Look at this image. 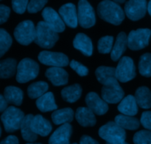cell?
<instances>
[{
  "instance_id": "1",
  "label": "cell",
  "mask_w": 151,
  "mask_h": 144,
  "mask_svg": "<svg viewBox=\"0 0 151 144\" xmlns=\"http://www.w3.org/2000/svg\"><path fill=\"white\" fill-rule=\"evenodd\" d=\"M99 16L106 22L119 25L125 19V12L119 4L113 1H103L97 6Z\"/></svg>"
},
{
  "instance_id": "2",
  "label": "cell",
  "mask_w": 151,
  "mask_h": 144,
  "mask_svg": "<svg viewBox=\"0 0 151 144\" xmlns=\"http://www.w3.org/2000/svg\"><path fill=\"white\" fill-rule=\"evenodd\" d=\"M58 38V33L50 27L45 22L41 21L37 24L34 41L39 47L45 49L52 48L54 47Z\"/></svg>"
},
{
  "instance_id": "3",
  "label": "cell",
  "mask_w": 151,
  "mask_h": 144,
  "mask_svg": "<svg viewBox=\"0 0 151 144\" xmlns=\"http://www.w3.org/2000/svg\"><path fill=\"white\" fill-rule=\"evenodd\" d=\"M24 117V114L21 109L13 106L7 107L1 116L5 131L11 133L19 130Z\"/></svg>"
},
{
  "instance_id": "4",
  "label": "cell",
  "mask_w": 151,
  "mask_h": 144,
  "mask_svg": "<svg viewBox=\"0 0 151 144\" xmlns=\"http://www.w3.org/2000/svg\"><path fill=\"white\" fill-rule=\"evenodd\" d=\"M39 72V66L32 59L26 58L21 61L17 66L16 81L20 84L35 79Z\"/></svg>"
},
{
  "instance_id": "5",
  "label": "cell",
  "mask_w": 151,
  "mask_h": 144,
  "mask_svg": "<svg viewBox=\"0 0 151 144\" xmlns=\"http://www.w3.org/2000/svg\"><path fill=\"white\" fill-rule=\"evenodd\" d=\"M98 133L101 138L106 140V143H109L124 142L126 138V132L125 130L121 128L113 121H109L100 127Z\"/></svg>"
},
{
  "instance_id": "6",
  "label": "cell",
  "mask_w": 151,
  "mask_h": 144,
  "mask_svg": "<svg viewBox=\"0 0 151 144\" xmlns=\"http://www.w3.org/2000/svg\"><path fill=\"white\" fill-rule=\"evenodd\" d=\"M35 30L33 22L25 20L20 22L14 30V36L16 41L22 45H29L35 40Z\"/></svg>"
},
{
  "instance_id": "7",
  "label": "cell",
  "mask_w": 151,
  "mask_h": 144,
  "mask_svg": "<svg viewBox=\"0 0 151 144\" xmlns=\"http://www.w3.org/2000/svg\"><path fill=\"white\" fill-rule=\"evenodd\" d=\"M151 30L147 28H140L131 30L128 36V47L132 50H139L149 44Z\"/></svg>"
},
{
  "instance_id": "8",
  "label": "cell",
  "mask_w": 151,
  "mask_h": 144,
  "mask_svg": "<svg viewBox=\"0 0 151 144\" xmlns=\"http://www.w3.org/2000/svg\"><path fill=\"white\" fill-rule=\"evenodd\" d=\"M136 75V67L133 59L128 56L122 57L116 68V79L120 82L125 83L134 79Z\"/></svg>"
},
{
  "instance_id": "9",
  "label": "cell",
  "mask_w": 151,
  "mask_h": 144,
  "mask_svg": "<svg viewBox=\"0 0 151 144\" xmlns=\"http://www.w3.org/2000/svg\"><path fill=\"white\" fill-rule=\"evenodd\" d=\"M78 23L82 27L90 28L95 25L96 17L94 8L88 1L81 0L78 2Z\"/></svg>"
},
{
  "instance_id": "10",
  "label": "cell",
  "mask_w": 151,
  "mask_h": 144,
  "mask_svg": "<svg viewBox=\"0 0 151 144\" xmlns=\"http://www.w3.org/2000/svg\"><path fill=\"white\" fill-rule=\"evenodd\" d=\"M38 59L41 64L52 67H63L69 64V58L62 53L44 50L38 54Z\"/></svg>"
},
{
  "instance_id": "11",
  "label": "cell",
  "mask_w": 151,
  "mask_h": 144,
  "mask_svg": "<svg viewBox=\"0 0 151 144\" xmlns=\"http://www.w3.org/2000/svg\"><path fill=\"white\" fill-rule=\"evenodd\" d=\"M123 90L116 79L109 84L103 85L102 88V98L109 103H117L123 99Z\"/></svg>"
},
{
  "instance_id": "12",
  "label": "cell",
  "mask_w": 151,
  "mask_h": 144,
  "mask_svg": "<svg viewBox=\"0 0 151 144\" xmlns=\"http://www.w3.org/2000/svg\"><path fill=\"white\" fill-rule=\"evenodd\" d=\"M147 1L145 0H131L125 4V13L128 19L138 21L145 16Z\"/></svg>"
},
{
  "instance_id": "13",
  "label": "cell",
  "mask_w": 151,
  "mask_h": 144,
  "mask_svg": "<svg viewBox=\"0 0 151 144\" xmlns=\"http://www.w3.org/2000/svg\"><path fill=\"white\" fill-rule=\"evenodd\" d=\"M44 22L56 33H62L65 30V24L60 16L52 7H46L42 11Z\"/></svg>"
},
{
  "instance_id": "14",
  "label": "cell",
  "mask_w": 151,
  "mask_h": 144,
  "mask_svg": "<svg viewBox=\"0 0 151 144\" xmlns=\"http://www.w3.org/2000/svg\"><path fill=\"white\" fill-rule=\"evenodd\" d=\"M86 103L88 109L97 115H103L109 110L108 103L94 92L88 93L86 97Z\"/></svg>"
},
{
  "instance_id": "15",
  "label": "cell",
  "mask_w": 151,
  "mask_h": 144,
  "mask_svg": "<svg viewBox=\"0 0 151 144\" xmlns=\"http://www.w3.org/2000/svg\"><path fill=\"white\" fill-rule=\"evenodd\" d=\"M59 14L68 26L72 28L77 27L78 24V12L75 4L66 3L62 5L59 9Z\"/></svg>"
},
{
  "instance_id": "16",
  "label": "cell",
  "mask_w": 151,
  "mask_h": 144,
  "mask_svg": "<svg viewBox=\"0 0 151 144\" xmlns=\"http://www.w3.org/2000/svg\"><path fill=\"white\" fill-rule=\"evenodd\" d=\"M72 132V127L70 124H63L50 136L49 144H69Z\"/></svg>"
},
{
  "instance_id": "17",
  "label": "cell",
  "mask_w": 151,
  "mask_h": 144,
  "mask_svg": "<svg viewBox=\"0 0 151 144\" xmlns=\"http://www.w3.org/2000/svg\"><path fill=\"white\" fill-rule=\"evenodd\" d=\"M31 128L37 135H39L42 137L48 135L52 130L51 123L41 115H37L33 117L31 123Z\"/></svg>"
},
{
  "instance_id": "18",
  "label": "cell",
  "mask_w": 151,
  "mask_h": 144,
  "mask_svg": "<svg viewBox=\"0 0 151 144\" xmlns=\"http://www.w3.org/2000/svg\"><path fill=\"white\" fill-rule=\"evenodd\" d=\"M45 76L54 86H63L68 83L69 75L62 67H50L45 72Z\"/></svg>"
},
{
  "instance_id": "19",
  "label": "cell",
  "mask_w": 151,
  "mask_h": 144,
  "mask_svg": "<svg viewBox=\"0 0 151 144\" xmlns=\"http://www.w3.org/2000/svg\"><path fill=\"white\" fill-rule=\"evenodd\" d=\"M73 46L86 56H91L93 53V44L91 38L86 34L80 33L76 35L73 41Z\"/></svg>"
},
{
  "instance_id": "20",
  "label": "cell",
  "mask_w": 151,
  "mask_h": 144,
  "mask_svg": "<svg viewBox=\"0 0 151 144\" xmlns=\"http://www.w3.org/2000/svg\"><path fill=\"white\" fill-rule=\"evenodd\" d=\"M77 121L82 127H94L97 123L94 113L88 107L78 108L75 113Z\"/></svg>"
},
{
  "instance_id": "21",
  "label": "cell",
  "mask_w": 151,
  "mask_h": 144,
  "mask_svg": "<svg viewBox=\"0 0 151 144\" xmlns=\"http://www.w3.org/2000/svg\"><path fill=\"white\" fill-rule=\"evenodd\" d=\"M122 115L134 116L138 113V104L134 96L129 95L124 98L117 107Z\"/></svg>"
},
{
  "instance_id": "22",
  "label": "cell",
  "mask_w": 151,
  "mask_h": 144,
  "mask_svg": "<svg viewBox=\"0 0 151 144\" xmlns=\"http://www.w3.org/2000/svg\"><path fill=\"white\" fill-rule=\"evenodd\" d=\"M127 47H128V36L125 33H119L116 37V40L111 53V58L112 60L114 62L119 60L122 54L125 52Z\"/></svg>"
},
{
  "instance_id": "23",
  "label": "cell",
  "mask_w": 151,
  "mask_h": 144,
  "mask_svg": "<svg viewBox=\"0 0 151 144\" xmlns=\"http://www.w3.org/2000/svg\"><path fill=\"white\" fill-rule=\"evenodd\" d=\"M4 97L7 103L20 106L23 101L24 93L19 87L8 86L4 90Z\"/></svg>"
},
{
  "instance_id": "24",
  "label": "cell",
  "mask_w": 151,
  "mask_h": 144,
  "mask_svg": "<svg viewBox=\"0 0 151 144\" xmlns=\"http://www.w3.org/2000/svg\"><path fill=\"white\" fill-rule=\"evenodd\" d=\"M95 75L100 84L106 85L116 79V69L109 67H99L95 71Z\"/></svg>"
},
{
  "instance_id": "25",
  "label": "cell",
  "mask_w": 151,
  "mask_h": 144,
  "mask_svg": "<svg viewBox=\"0 0 151 144\" xmlns=\"http://www.w3.org/2000/svg\"><path fill=\"white\" fill-rule=\"evenodd\" d=\"M36 106L38 109L43 112L55 110L58 108L55 101L54 95L51 92L46 93L41 97L37 99Z\"/></svg>"
},
{
  "instance_id": "26",
  "label": "cell",
  "mask_w": 151,
  "mask_h": 144,
  "mask_svg": "<svg viewBox=\"0 0 151 144\" xmlns=\"http://www.w3.org/2000/svg\"><path fill=\"white\" fill-rule=\"evenodd\" d=\"M74 118V111L71 108L56 110L52 114V120L55 125L66 124L72 122Z\"/></svg>"
},
{
  "instance_id": "27",
  "label": "cell",
  "mask_w": 151,
  "mask_h": 144,
  "mask_svg": "<svg viewBox=\"0 0 151 144\" xmlns=\"http://www.w3.org/2000/svg\"><path fill=\"white\" fill-rule=\"evenodd\" d=\"M82 95V87L78 84H73L63 88L61 91V96L63 100L69 103H75Z\"/></svg>"
},
{
  "instance_id": "28",
  "label": "cell",
  "mask_w": 151,
  "mask_h": 144,
  "mask_svg": "<svg viewBox=\"0 0 151 144\" xmlns=\"http://www.w3.org/2000/svg\"><path fill=\"white\" fill-rule=\"evenodd\" d=\"M33 117V115L31 114L26 115L22 121L20 128L22 137L24 140L28 142H34L38 138V135L33 132L32 128H31V123H32Z\"/></svg>"
},
{
  "instance_id": "29",
  "label": "cell",
  "mask_w": 151,
  "mask_h": 144,
  "mask_svg": "<svg viewBox=\"0 0 151 144\" xmlns=\"http://www.w3.org/2000/svg\"><path fill=\"white\" fill-rule=\"evenodd\" d=\"M135 98L139 106L142 109L151 107V91L147 87H140L137 90Z\"/></svg>"
},
{
  "instance_id": "30",
  "label": "cell",
  "mask_w": 151,
  "mask_h": 144,
  "mask_svg": "<svg viewBox=\"0 0 151 144\" xmlns=\"http://www.w3.org/2000/svg\"><path fill=\"white\" fill-rule=\"evenodd\" d=\"M114 122L123 130H136L139 127L140 123L137 118L125 115H116Z\"/></svg>"
},
{
  "instance_id": "31",
  "label": "cell",
  "mask_w": 151,
  "mask_h": 144,
  "mask_svg": "<svg viewBox=\"0 0 151 144\" xmlns=\"http://www.w3.org/2000/svg\"><path fill=\"white\" fill-rule=\"evenodd\" d=\"M17 70V63L13 59H7L0 61V78L13 77Z\"/></svg>"
},
{
  "instance_id": "32",
  "label": "cell",
  "mask_w": 151,
  "mask_h": 144,
  "mask_svg": "<svg viewBox=\"0 0 151 144\" xmlns=\"http://www.w3.org/2000/svg\"><path fill=\"white\" fill-rule=\"evenodd\" d=\"M49 85L45 81H37L28 87L27 95L31 99L39 98L48 90Z\"/></svg>"
},
{
  "instance_id": "33",
  "label": "cell",
  "mask_w": 151,
  "mask_h": 144,
  "mask_svg": "<svg viewBox=\"0 0 151 144\" xmlns=\"http://www.w3.org/2000/svg\"><path fill=\"white\" fill-rule=\"evenodd\" d=\"M139 71L145 77H151V53H145L140 57Z\"/></svg>"
},
{
  "instance_id": "34",
  "label": "cell",
  "mask_w": 151,
  "mask_h": 144,
  "mask_svg": "<svg viewBox=\"0 0 151 144\" xmlns=\"http://www.w3.org/2000/svg\"><path fill=\"white\" fill-rule=\"evenodd\" d=\"M12 44V38L4 29L0 28V58L5 54Z\"/></svg>"
},
{
  "instance_id": "35",
  "label": "cell",
  "mask_w": 151,
  "mask_h": 144,
  "mask_svg": "<svg viewBox=\"0 0 151 144\" xmlns=\"http://www.w3.org/2000/svg\"><path fill=\"white\" fill-rule=\"evenodd\" d=\"M114 37L111 35L102 37L98 41L97 44V49L100 53L103 54H107L112 50L113 48Z\"/></svg>"
},
{
  "instance_id": "36",
  "label": "cell",
  "mask_w": 151,
  "mask_h": 144,
  "mask_svg": "<svg viewBox=\"0 0 151 144\" xmlns=\"http://www.w3.org/2000/svg\"><path fill=\"white\" fill-rule=\"evenodd\" d=\"M134 144H151V132L148 130H141L134 135Z\"/></svg>"
},
{
  "instance_id": "37",
  "label": "cell",
  "mask_w": 151,
  "mask_h": 144,
  "mask_svg": "<svg viewBox=\"0 0 151 144\" xmlns=\"http://www.w3.org/2000/svg\"><path fill=\"white\" fill-rule=\"evenodd\" d=\"M47 3L46 0H32L30 1L27 6V11L29 13H35L42 10L43 7Z\"/></svg>"
},
{
  "instance_id": "38",
  "label": "cell",
  "mask_w": 151,
  "mask_h": 144,
  "mask_svg": "<svg viewBox=\"0 0 151 144\" xmlns=\"http://www.w3.org/2000/svg\"><path fill=\"white\" fill-rule=\"evenodd\" d=\"M28 1L27 0H14L12 1V7L16 13L22 14L27 9Z\"/></svg>"
},
{
  "instance_id": "39",
  "label": "cell",
  "mask_w": 151,
  "mask_h": 144,
  "mask_svg": "<svg viewBox=\"0 0 151 144\" xmlns=\"http://www.w3.org/2000/svg\"><path fill=\"white\" fill-rule=\"evenodd\" d=\"M70 67L73 70H75L80 76H86L88 75V69L86 66L83 65L80 62L72 60L70 62Z\"/></svg>"
},
{
  "instance_id": "40",
  "label": "cell",
  "mask_w": 151,
  "mask_h": 144,
  "mask_svg": "<svg viewBox=\"0 0 151 144\" xmlns=\"http://www.w3.org/2000/svg\"><path fill=\"white\" fill-rule=\"evenodd\" d=\"M141 122L142 125L147 129L148 131L151 132V112L150 111H146L144 112L142 115L141 117Z\"/></svg>"
},
{
  "instance_id": "41",
  "label": "cell",
  "mask_w": 151,
  "mask_h": 144,
  "mask_svg": "<svg viewBox=\"0 0 151 144\" xmlns=\"http://www.w3.org/2000/svg\"><path fill=\"white\" fill-rule=\"evenodd\" d=\"M10 13V9L7 6L0 4V25L4 23L8 19Z\"/></svg>"
},
{
  "instance_id": "42",
  "label": "cell",
  "mask_w": 151,
  "mask_h": 144,
  "mask_svg": "<svg viewBox=\"0 0 151 144\" xmlns=\"http://www.w3.org/2000/svg\"><path fill=\"white\" fill-rule=\"evenodd\" d=\"M80 144H99V143L90 136L83 135L81 137Z\"/></svg>"
},
{
  "instance_id": "43",
  "label": "cell",
  "mask_w": 151,
  "mask_h": 144,
  "mask_svg": "<svg viewBox=\"0 0 151 144\" xmlns=\"http://www.w3.org/2000/svg\"><path fill=\"white\" fill-rule=\"evenodd\" d=\"M0 144H19V140L14 135H10L4 138Z\"/></svg>"
},
{
  "instance_id": "44",
  "label": "cell",
  "mask_w": 151,
  "mask_h": 144,
  "mask_svg": "<svg viewBox=\"0 0 151 144\" xmlns=\"http://www.w3.org/2000/svg\"><path fill=\"white\" fill-rule=\"evenodd\" d=\"M7 108V102L6 101L4 96L0 94V112H4Z\"/></svg>"
},
{
  "instance_id": "45",
  "label": "cell",
  "mask_w": 151,
  "mask_h": 144,
  "mask_svg": "<svg viewBox=\"0 0 151 144\" xmlns=\"http://www.w3.org/2000/svg\"><path fill=\"white\" fill-rule=\"evenodd\" d=\"M147 11H148L149 14L151 16V1H149L148 4H147Z\"/></svg>"
},
{
  "instance_id": "46",
  "label": "cell",
  "mask_w": 151,
  "mask_h": 144,
  "mask_svg": "<svg viewBox=\"0 0 151 144\" xmlns=\"http://www.w3.org/2000/svg\"><path fill=\"white\" fill-rule=\"evenodd\" d=\"M106 144H128V143H126L125 141L124 142H120V143H106Z\"/></svg>"
},
{
  "instance_id": "47",
  "label": "cell",
  "mask_w": 151,
  "mask_h": 144,
  "mask_svg": "<svg viewBox=\"0 0 151 144\" xmlns=\"http://www.w3.org/2000/svg\"><path fill=\"white\" fill-rule=\"evenodd\" d=\"M114 1L116 3H117V4H118V3H123V2H125V1Z\"/></svg>"
},
{
  "instance_id": "48",
  "label": "cell",
  "mask_w": 151,
  "mask_h": 144,
  "mask_svg": "<svg viewBox=\"0 0 151 144\" xmlns=\"http://www.w3.org/2000/svg\"><path fill=\"white\" fill-rule=\"evenodd\" d=\"M1 126H0V137H1Z\"/></svg>"
},
{
  "instance_id": "49",
  "label": "cell",
  "mask_w": 151,
  "mask_h": 144,
  "mask_svg": "<svg viewBox=\"0 0 151 144\" xmlns=\"http://www.w3.org/2000/svg\"><path fill=\"white\" fill-rule=\"evenodd\" d=\"M27 144H41V143H27Z\"/></svg>"
},
{
  "instance_id": "50",
  "label": "cell",
  "mask_w": 151,
  "mask_h": 144,
  "mask_svg": "<svg viewBox=\"0 0 151 144\" xmlns=\"http://www.w3.org/2000/svg\"><path fill=\"white\" fill-rule=\"evenodd\" d=\"M73 144H77V143H73Z\"/></svg>"
}]
</instances>
